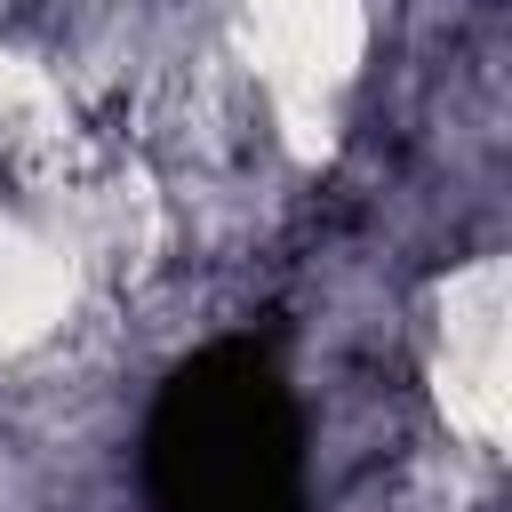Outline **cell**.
Listing matches in <instances>:
<instances>
[{"label": "cell", "mask_w": 512, "mask_h": 512, "mask_svg": "<svg viewBox=\"0 0 512 512\" xmlns=\"http://www.w3.org/2000/svg\"><path fill=\"white\" fill-rule=\"evenodd\" d=\"M80 240L64 224H48L40 208H24L16 192H0V360L48 344L72 304H80Z\"/></svg>", "instance_id": "3"}, {"label": "cell", "mask_w": 512, "mask_h": 512, "mask_svg": "<svg viewBox=\"0 0 512 512\" xmlns=\"http://www.w3.org/2000/svg\"><path fill=\"white\" fill-rule=\"evenodd\" d=\"M504 312H512V280L504 256H472L432 288V328H424V376L432 400L448 416V432L480 456L504 448L512 424V368H504Z\"/></svg>", "instance_id": "2"}, {"label": "cell", "mask_w": 512, "mask_h": 512, "mask_svg": "<svg viewBox=\"0 0 512 512\" xmlns=\"http://www.w3.org/2000/svg\"><path fill=\"white\" fill-rule=\"evenodd\" d=\"M232 40L288 152L320 160L368 64V0H240Z\"/></svg>", "instance_id": "1"}, {"label": "cell", "mask_w": 512, "mask_h": 512, "mask_svg": "<svg viewBox=\"0 0 512 512\" xmlns=\"http://www.w3.org/2000/svg\"><path fill=\"white\" fill-rule=\"evenodd\" d=\"M0 144L8 152L64 144V88L32 56H16V48H0Z\"/></svg>", "instance_id": "4"}]
</instances>
